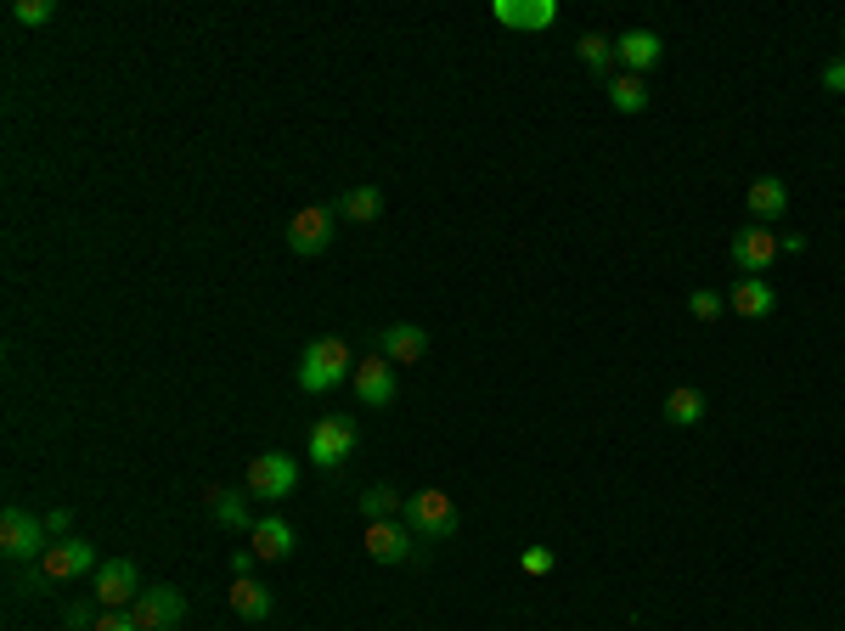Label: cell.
Listing matches in <instances>:
<instances>
[{
  "label": "cell",
  "mask_w": 845,
  "mask_h": 631,
  "mask_svg": "<svg viewBox=\"0 0 845 631\" xmlns=\"http://www.w3.org/2000/svg\"><path fill=\"white\" fill-rule=\"evenodd\" d=\"M344 378H356L350 372V345H344V338H316V345H305V356H300V390L305 395H327Z\"/></svg>",
  "instance_id": "obj_1"
},
{
  "label": "cell",
  "mask_w": 845,
  "mask_h": 631,
  "mask_svg": "<svg viewBox=\"0 0 845 631\" xmlns=\"http://www.w3.org/2000/svg\"><path fill=\"white\" fill-rule=\"evenodd\" d=\"M727 305H733V316H750V322H761V316H772L778 311V294L761 282V276H738V287L727 294Z\"/></svg>",
  "instance_id": "obj_15"
},
{
  "label": "cell",
  "mask_w": 845,
  "mask_h": 631,
  "mask_svg": "<svg viewBox=\"0 0 845 631\" xmlns=\"http://www.w3.org/2000/svg\"><path fill=\"white\" fill-rule=\"evenodd\" d=\"M778 254H806V237H801V231H789V237H778Z\"/></svg>",
  "instance_id": "obj_34"
},
{
  "label": "cell",
  "mask_w": 845,
  "mask_h": 631,
  "mask_svg": "<svg viewBox=\"0 0 845 631\" xmlns=\"http://www.w3.org/2000/svg\"><path fill=\"white\" fill-rule=\"evenodd\" d=\"M45 530H52V536H74V519L57 508V513H45Z\"/></svg>",
  "instance_id": "obj_33"
},
{
  "label": "cell",
  "mask_w": 845,
  "mask_h": 631,
  "mask_svg": "<svg viewBox=\"0 0 845 631\" xmlns=\"http://www.w3.org/2000/svg\"><path fill=\"white\" fill-rule=\"evenodd\" d=\"M52 18H57V0H18L12 7V23H23V29H40Z\"/></svg>",
  "instance_id": "obj_25"
},
{
  "label": "cell",
  "mask_w": 845,
  "mask_h": 631,
  "mask_svg": "<svg viewBox=\"0 0 845 631\" xmlns=\"http://www.w3.org/2000/svg\"><path fill=\"white\" fill-rule=\"evenodd\" d=\"M40 575L45 580H79V575H96V547L85 536H63L40 553Z\"/></svg>",
  "instance_id": "obj_8"
},
{
  "label": "cell",
  "mask_w": 845,
  "mask_h": 631,
  "mask_svg": "<svg viewBox=\"0 0 845 631\" xmlns=\"http://www.w3.org/2000/svg\"><path fill=\"white\" fill-rule=\"evenodd\" d=\"M356 395H361V406H394V395H401V390H394V361H383V356H367V361H356Z\"/></svg>",
  "instance_id": "obj_10"
},
{
  "label": "cell",
  "mask_w": 845,
  "mask_h": 631,
  "mask_svg": "<svg viewBox=\"0 0 845 631\" xmlns=\"http://www.w3.org/2000/svg\"><path fill=\"white\" fill-rule=\"evenodd\" d=\"M293 485H300V463H293L288 452H260L254 463H248V485H242V491L260 497V502H288Z\"/></svg>",
  "instance_id": "obj_2"
},
{
  "label": "cell",
  "mask_w": 845,
  "mask_h": 631,
  "mask_svg": "<svg viewBox=\"0 0 845 631\" xmlns=\"http://www.w3.org/2000/svg\"><path fill=\"white\" fill-rule=\"evenodd\" d=\"M722 294H716V287H693V294H687V311H693V322H716L722 316Z\"/></svg>",
  "instance_id": "obj_26"
},
{
  "label": "cell",
  "mask_w": 845,
  "mask_h": 631,
  "mask_svg": "<svg viewBox=\"0 0 845 631\" xmlns=\"http://www.w3.org/2000/svg\"><path fill=\"white\" fill-rule=\"evenodd\" d=\"M361 513H367V524L372 519H401L407 513V497L394 491V485H372V491L361 497Z\"/></svg>",
  "instance_id": "obj_24"
},
{
  "label": "cell",
  "mask_w": 845,
  "mask_h": 631,
  "mask_svg": "<svg viewBox=\"0 0 845 631\" xmlns=\"http://www.w3.org/2000/svg\"><path fill=\"white\" fill-rule=\"evenodd\" d=\"M772 260H778V237H772V226H744V231L733 237V265H738L744 276L767 271Z\"/></svg>",
  "instance_id": "obj_11"
},
{
  "label": "cell",
  "mask_w": 845,
  "mask_h": 631,
  "mask_svg": "<svg viewBox=\"0 0 845 631\" xmlns=\"http://www.w3.org/2000/svg\"><path fill=\"white\" fill-rule=\"evenodd\" d=\"M705 417V395L693 390V383H682V390H671L665 395V423H676V428H693Z\"/></svg>",
  "instance_id": "obj_23"
},
{
  "label": "cell",
  "mask_w": 845,
  "mask_h": 631,
  "mask_svg": "<svg viewBox=\"0 0 845 631\" xmlns=\"http://www.w3.org/2000/svg\"><path fill=\"white\" fill-rule=\"evenodd\" d=\"M356 440H361V434H356V423H350V417H322V423L311 428V446H305V457H311L316 468H338L344 457L356 452Z\"/></svg>",
  "instance_id": "obj_7"
},
{
  "label": "cell",
  "mask_w": 845,
  "mask_h": 631,
  "mask_svg": "<svg viewBox=\"0 0 845 631\" xmlns=\"http://www.w3.org/2000/svg\"><path fill=\"white\" fill-rule=\"evenodd\" d=\"M90 598L102 603V609H130L141 598V575L130 558H108V564H96L90 575Z\"/></svg>",
  "instance_id": "obj_4"
},
{
  "label": "cell",
  "mask_w": 845,
  "mask_h": 631,
  "mask_svg": "<svg viewBox=\"0 0 845 631\" xmlns=\"http://www.w3.org/2000/svg\"><path fill=\"white\" fill-rule=\"evenodd\" d=\"M130 620L141 631H175L186 620V598L175 587H141V598L130 603Z\"/></svg>",
  "instance_id": "obj_6"
},
{
  "label": "cell",
  "mask_w": 845,
  "mask_h": 631,
  "mask_svg": "<svg viewBox=\"0 0 845 631\" xmlns=\"http://www.w3.org/2000/svg\"><path fill=\"white\" fill-rule=\"evenodd\" d=\"M383 215V192L378 186H350L338 198V220H350V226H372Z\"/></svg>",
  "instance_id": "obj_18"
},
{
  "label": "cell",
  "mask_w": 845,
  "mask_h": 631,
  "mask_svg": "<svg viewBox=\"0 0 845 631\" xmlns=\"http://www.w3.org/2000/svg\"><path fill=\"white\" fill-rule=\"evenodd\" d=\"M361 542H367V553H372L378 564H407V558H412V536H407L401 519H372Z\"/></svg>",
  "instance_id": "obj_13"
},
{
  "label": "cell",
  "mask_w": 845,
  "mask_h": 631,
  "mask_svg": "<svg viewBox=\"0 0 845 631\" xmlns=\"http://www.w3.org/2000/svg\"><path fill=\"white\" fill-rule=\"evenodd\" d=\"M559 23V0H530L524 7V29H553Z\"/></svg>",
  "instance_id": "obj_28"
},
{
  "label": "cell",
  "mask_w": 845,
  "mask_h": 631,
  "mask_svg": "<svg viewBox=\"0 0 845 631\" xmlns=\"http://www.w3.org/2000/svg\"><path fill=\"white\" fill-rule=\"evenodd\" d=\"M609 108L615 113H642L649 108V79L642 74H615L609 79Z\"/></svg>",
  "instance_id": "obj_20"
},
{
  "label": "cell",
  "mask_w": 845,
  "mask_h": 631,
  "mask_svg": "<svg viewBox=\"0 0 845 631\" xmlns=\"http://www.w3.org/2000/svg\"><path fill=\"white\" fill-rule=\"evenodd\" d=\"M744 204H750L756 220H783V215H789V186H783L778 175H761V181H750Z\"/></svg>",
  "instance_id": "obj_16"
},
{
  "label": "cell",
  "mask_w": 845,
  "mask_h": 631,
  "mask_svg": "<svg viewBox=\"0 0 845 631\" xmlns=\"http://www.w3.org/2000/svg\"><path fill=\"white\" fill-rule=\"evenodd\" d=\"M248 547H254V558H293V524L282 519H260L254 530H248Z\"/></svg>",
  "instance_id": "obj_17"
},
{
  "label": "cell",
  "mask_w": 845,
  "mask_h": 631,
  "mask_svg": "<svg viewBox=\"0 0 845 631\" xmlns=\"http://www.w3.org/2000/svg\"><path fill=\"white\" fill-rule=\"evenodd\" d=\"M407 530H418L429 542H452L457 536V502L445 491H412L407 497Z\"/></svg>",
  "instance_id": "obj_3"
},
{
  "label": "cell",
  "mask_w": 845,
  "mask_h": 631,
  "mask_svg": "<svg viewBox=\"0 0 845 631\" xmlns=\"http://www.w3.org/2000/svg\"><path fill=\"white\" fill-rule=\"evenodd\" d=\"M231 569H237V575H248V569H254V547H242V553L231 558Z\"/></svg>",
  "instance_id": "obj_35"
},
{
  "label": "cell",
  "mask_w": 845,
  "mask_h": 631,
  "mask_svg": "<svg viewBox=\"0 0 845 631\" xmlns=\"http://www.w3.org/2000/svg\"><path fill=\"white\" fill-rule=\"evenodd\" d=\"M204 502H209V513L226 530H254V524H248V491H204Z\"/></svg>",
  "instance_id": "obj_21"
},
{
  "label": "cell",
  "mask_w": 845,
  "mask_h": 631,
  "mask_svg": "<svg viewBox=\"0 0 845 631\" xmlns=\"http://www.w3.org/2000/svg\"><path fill=\"white\" fill-rule=\"evenodd\" d=\"M45 536H52V530H45V519H34L29 508L0 513V547H7V558H40L45 547H52Z\"/></svg>",
  "instance_id": "obj_5"
},
{
  "label": "cell",
  "mask_w": 845,
  "mask_h": 631,
  "mask_svg": "<svg viewBox=\"0 0 845 631\" xmlns=\"http://www.w3.org/2000/svg\"><path fill=\"white\" fill-rule=\"evenodd\" d=\"M490 18L502 23V29H524V0H496Z\"/></svg>",
  "instance_id": "obj_30"
},
{
  "label": "cell",
  "mask_w": 845,
  "mask_h": 631,
  "mask_svg": "<svg viewBox=\"0 0 845 631\" xmlns=\"http://www.w3.org/2000/svg\"><path fill=\"white\" fill-rule=\"evenodd\" d=\"M378 356L394 361V367H412V361L429 356V333H423L418 322H394V327L378 333Z\"/></svg>",
  "instance_id": "obj_12"
},
{
  "label": "cell",
  "mask_w": 845,
  "mask_h": 631,
  "mask_svg": "<svg viewBox=\"0 0 845 631\" xmlns=\"http://www.w3.org/2000/svg\"><path fill=\"white\" fill-rule=\"evenodd\" d=\"M333 215H338V209H322V204L300 209V215L288 220V249L300 254V260H316L327 242H333Z\"/></svg>",
  "instance_id": "obj_9"
},
{
  "label": "cell",
  "mask_w": 845,
  "mask_h": 631,
  "mask_svg": "<svg viewBox=\"0 0 845 631\" xmlns=\"http://www.w3.org/2000/svg\"><path fill=\"white\" fill-rule=\"evenodd\" d=\"M575 52H581V63H586L592 74L615 79V63H620V57H615V40H609V34H581V40H575Z\"/></svg>",
  "instance_id": "obj_22"
},
{
  "label": "cell",
  "mask_w": 845,
  "mask_h": 631,
  "mask_svg": "<svg viewBox=\"0 0 845 631\" xmlns=\"http://www.w3.org/2000/svg\"><path fill=\"white\" fill-rule=\"evenodd\" d=\"M96 631H141L130 620V609H102V620H96Z\"/></svg>",
  "instance_id": "obj_31"
},
{
  "label": "cell",
  "mask_w": 845,
  "mask_h": 631,
  "mask_svg": "<svg viewBox=\"0 0 845 631\" xmlns=\"http://www.w3.org/2000/svg\"><path fill=\"white\" fill-rule=\"evenodd\" d=\"M231 609H237L242 620H254V625H260V620L271 614V592L260 587L254 575H237V580H231Z\"/></svg>",
  "instance_id": "obj_19"
},
{
  "label": "cell",
  "mask_w": 845,
  "mask_h": 631,
  "mask_svg": "<svg viewBox=\"0 0 845 631\" xmlns=\"http://www.w3.org/2000/svg\"><path fill=\"white\" fill-rule=\"evenodd\" d=\"M823 90H834V96H845V57H834V63L823 68Z\"/></svg>",
  "instance_id": "obj_32"
},
{
  "label": "cell",
  "mask_w": 845,
  "mask_h": 631,
  "mask_svg": "<svg viewBox=\"0 0 845 631\" xmlns=\"http://www.w3.org/2000/svg\"><path fill=\"white\" fill-rule=\"evenodd\" d=\"M615 57H620L626 74H642V68H654V63L665 57V40H660L654 29H631V34L615 40Z\"/></svg>",
  "instance_id": "obj_14"
},
{
  "label": "cell",
  "mask_w": 845,
  "mask_h": 631,
  "mask_svg": "<svg viewBox=\"0 0 845 631\" xmlns=\"http://www.w3.org/2000/svg\"><path fill=\"white\" fill-rule=\"evenodd\" d=\"M63 620H68L74 631H96V620H102V603H96V598H74V603L63 609Z\"/></svg>",
  "instance_id": "obj_27"
},
{
  "label": "cell",
  "mask_w": 845,
  "mask_h": 631,
  "mask_svg": "<svg viewBox=\"0 0 845 631\" xmlns=\"http://www.w3.org/2000/svg\"><path fill=\"white\" fill-rule=\"evenodd\" d=\"M553 564H559L553 547H524V553H519V569H524V575H553Z\"/></svg>",
  "instance_id": "obj_29"
}]
</instances>
